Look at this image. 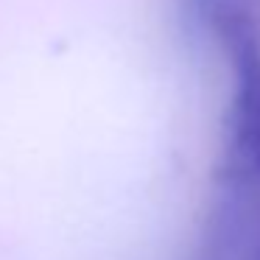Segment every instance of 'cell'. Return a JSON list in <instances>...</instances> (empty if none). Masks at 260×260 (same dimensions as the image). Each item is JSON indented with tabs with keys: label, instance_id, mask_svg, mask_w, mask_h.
<instances>
[{
	"label": "cell",
	"instance_id": "1",
	"mask_svg": "<svg viewBox=\"0 0 260 260\" xmlns=\"http://www.w3.org/2000/svg\"><path fill=\"white\" fill-rule=\"evenodd\" d=\"M213 23L232 70L224 176L246 182L260 174V34L252 17L235 6H218Z\"/></svg>",
	"mask_w": 260,
	"mask_h": 260
}]
</instances>
